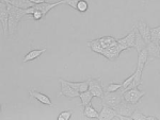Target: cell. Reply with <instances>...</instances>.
<instances>
[{
  "label": "cell",
  "instance_id": "7a4b0ae2",
  "mask_svg": "<svg viewBox=\"0 0 160 120\" xmlns=\"http://www.w3.org/2000/svg\"><path fill=\"white\" fill-rule=\"evenodd\" d=\"M146 95L145 91H142L138 88V86L136 87H132L130 89H127V90H123V98L124 100L128 103L131 104H137L142 97H144Z\"/></svg>",
  "mask_w": 160,
  "mask_h": 120
},
{
  "label": "cell",
  "instance_id": "603a6c76",
  "mask_svg": "<svg viewBox=\"0 0 160 120\" xmlns=\"http://www.w3.org/2000/svg\"><path fill=\"white\" fill-rule=\"evenodd\" d=\"M88 46H89V47L91 48V49L94 51V52H96V53H98V54L102 55V52H104V48L102 47L100 43L97 39L90 40V42H88Z\"/></svg>",
  "mask_w": 160,
  "mask_h": 120
},
{
  "label": "cell",
  "instance_id": "5bb4252c",
  "mask_svg": "<svg viewBox=\"0 0 160 120\" xmlns=\"http://www.w3.org/2000/svg\"><path fill=\"white\" fill-rule=\"evenodd\" d=\"M146 49L148 52V58L153 60V58H160V45L158 43L151 42L146 45Z\"/></svg>",
  "mask_w": 160,
  "mask_h": 120
},
{
  "label": "cell",
  "instance_id": "cb8c5ba5",
  "mask_svg": "<svg viewBox=\"0 0 160 120\" xmlns=\"http://www.w3.org/2000/svg\"><path fill=\"white\" fill-rule=\"evenodd\" d=\"M131 119H135V120H157L156 117L154 116H145L139 111L133 112V114L131 115Z\"/></svg>",
  "mask_w": 160,
  "mask_h": 120
},
{
  "label": "cell",
  "instance_id": "4fadbf2b",
  "mask_svg": "<svg viewBox=\"0 0 160 120\" xmlns=\"http://www.w3.org/2000/svg\"><path fill=\"white\" fill-rule=\"evenodd\" d=\"M118 116V113L114 108H110L108 105H102V112L99 114V120H111Z\"/></svg>",
  "mask_w": 160,
  "mask_h": 120
},
{
  "label": "cell",
  "instance_id": "52a82bcc",
  "mask_svg": "<svg viewBox=\"0 0 160 120\" xmlns=\"http://www.w3.org/2000/svg\"><path fill=\"white\" fill-rule=\"evenodd\" d=\"M114 109L117 111V113L118 115H122V116L125 117H130L131 118V115L136 111V104L128 103L125 100H123Z\"/></svg>",
  "mask_w": 160,
  "mask_h": 120
},
{
  "label": "cell",
  "instance_id": "836d02e7",
  "mask_svg": "<svg viewBox=\"0 0 160 120\" xmlns=\"http://www.w3.org/2000/svg\"><path fill=\"white\" fill-rule=\"evenodd\" d=\"M148 1H152V0H143V4H146Z\"/></svg>",
  "mask_w": 160,
  "mask_h": 120
},
{
  "label": "cell",
  "instance_id": "1f68e13d",
  "mask_svg": "<svg viewBox=\"0 0 160 120\" xmlns=\"http://www.w3.org/2000/svg\"><path fill=\"white\" fill-rule=\"evenodd\" d=\"M32 18L34 19V20H41V19H43L44 18V16H43V14H42V12L41 11H35L34 13L32 14Z\"/></svg>",
  "mask_w": 160,
  "mask_h": 120
},
{
  "label": "cell",
  "instance_id": "7c38bea8",
  "mask_svg": "<svg viewBox=\"0 0 160 120\" xmlns=\"http://www.w3.org/2000/svg\"><path fill=\"white\" fill-rule=\"evenodd\" d=\"M63 4V0H60V1H56V2H43V3H40V4H35L34 7L38 10V11H41L43 14V16L45 17L47 15V13L52 10L53 7H58V6H61Z\"/></svg>",
  "mask_w": 160,
  "mask_h": 120
},
{
  "label": "cell",
  "instance_id": "7402d4cb",
  "mask_svg": "<svg viewBox=\"0 0 160 120\" xmlns=\"http://www.w3.org/2000/svg\"><path fill=\"white\" fill-rule=\"evenodd\" d=\"M93 97H94V96L92 95V93H91L90 90L83 91V93H80L79 98H80V100H81L82 106H86V105H88V104L91 103Z\"/></svg>",
  "mask_w": 160,
  "mask_h": 120
},
{
  "label": "cell",
  "instance_id": "277c9868",
  "mask_svg": "<svg viewBox=\"0 0 160 120\" xmlns=\"http://www.w3.org/2000/svg\"><path fill=\"white\" fill-rule=\"evenodd\" d=\"M89 90L92 93V95L96 98L102 99V97L104 96L105 91L102 88V79H92L89 78Z\"/></svg>",
  "mask_w": 160,
  "mask_h": 120
},
{
  "label": "cell",
  "instance_id": "d6986e66",
  "mask_svg": "<svg viewBox=\"0 0 160 120\" xmlns=\"http://www.w3.org/2000/svg\"><path fill=\"white\" fill-rule=\"evenodd\" d=\"M10 3H12L13 6H15L17 7H20V9H22V10H27V9H29V7H32L35 6L30 0H15V1H13V2H10Z\"/></svg>",
  "mask_w": 160,
  "mask_h": 120
},
{
  "label": "cell",
  "instance_id": "484cf974",
  "mask_svg": "<svg viewBox=\"0 0 160 120\" xmlns=\"http://www.w3.org/2000/svg\"><path fill=\"white\" fill-rule=\"evenodd\" d=\"M151 38L152 42L154 43H160V25L158 27H154L151 29Z\"/></svg>",
  "mask_w": 160,
  "mask_h": 120
},
{
  "label": "cell",
  "instance_id": "d4e9b609",
  "mask_svg": "<svg viewBox=\"0 0 160 120\" xmlns=\"http://www.w3.org/2000/svg\"><path fill=\"white\" fill-rule=\"evenodd\" d=\"M18 22H19L18 20H16L14 17L10 16V18H9V35L10 36L14 35V33L16 32Z\"/></svg>",
  "mask_w": 160,
  "mask_h": 120
},
{
  "label": "cell",
  "instance_id": "9a60e30c",
  "mask_svg": "<svg viewBox=\"0 0 160 120\" xmlns=\"http://www.w3.org/2000/svg\"><path fill=\"white\" fill-rule=\"evenodd\" d=\"M46 50H47L46 48H43V49H34L29 51L24 57V58H22V62L27 63V62H31V61H34L35 58H40L44 52H46Z\"/></svg>",
  "mask_w": 160,
  "mask_h": 120
},
{
  "label": "cell",
  "instance_id": "f1b7e54d",
  "mask_svg": "<svg viewBox=\"0 0 160 120\" xmlns=\"http://www.w3.org/2000/svg\"><path fill=\"white\" fill-rule=\"evenodd\" d=\"M122 88V84H118V83H110L109 85H108L107 89H106V91H108V93H113V91H118V89Z\"/></svg>",
  "mask_w": 160,
  "mask_h": 120
},
{
  "label": "cell",
  "instance_id": "ac0fdd59",
  "mask_svg": "<svg viewBox=\"0 0 160 120\" xmlns=\"http://www.w3.org/2000/svg\"><path fill=\"white\" fill-rule=\"evenodd\" d=\"M83 115L86 117H88V118H98L99 117V113L93 108L91 104H88V105L84 106Z\"/></svg>",
  "mask_w": 160,
  "mask_h": 120
},
{
  "label": "cell",
  "instance_id": "e0dca14e",
  "mask_svg": "<svg viewBox=\"0 0 160 120\" xmlns=\"http://www.w3.org/2000/svg\"><path fill=\"white\" fill-rule=\"evenodd\" d=\"M66 82L74 89L79 91V93H83V91L89 90V79L87 81H83V82H69V81H66Z\"/></svg>",
  "mask_w": 160,
  "mask_h": 120
},
{
  "label": "cell",
  "instance_id": "6da1fadb",
  "mask_svg": "<svg viewBox=\"0 0 160 120\" xmlns=\"http://www.w3.org/2000/svg\"><path fill=\"white\" fill-rule=\"evenodd\" d=\"M124 100L123 98V91L118 93V91H113V93H105L104 96L102 97V105H108L112 108H115L118 104Z\"/></svg>",
  "mask_w": 160,
  "mask_h": 120
},
{
  "label": "cell",
  "instance_id": "30bf717a",
  "mask_svg": "<svg viewBox=\"0 0 160 120\" xmlns=\"http://www.w3.org/2000/svg\"><path fill=\"white\" fill-rule=\"evenodd\" d=\"M29 96H30L31 100H32V99H35V100H38V102H41V103H43V104H45V105L51 106V108L53 106V104H52V102H51L49 97L46 96L45 94L38 93V91L35 90L34 88H32L29 90Z\"/></svg>",
  "mask_w": 160,
  "mask_h": 120
},
{
  "label": "cell",
  "instance_id": "8992f818",
  "mask_svg": "<svg viewBox=\"0 0 160 120\" xmlns=\"http://www.w3.org/2000/svg\"><path fill=\"white\" fill-rule=\"evenodd\" d=\"M59 82L61 83V93L59 96H65L68 98H78L80 93L74 89L69 84L66 82V80H63L62 78L59 79Z\"/></svg>",
  "mask_w": 160,
  "mask_h": 120
},
{
  "label": "cell",
  "instance_id": "2e32d148",
  "mask_svg": "<svg viewBox=\"0 0 160 120\" xmlns=\"http://www.w3.org/2000/svg\"><path fill=\"white\" fill-rule=\"evenodd\" d=\"M148 49L144 48V49H142L138 52V66L137 67L143 70L146 63H148Z\"/></svg>",
  "mask_w": 160,
  "mask_h": 120
},
{
  "label": "cell",
  "instance_id": "e575fe53",
  "mask_svg": "<svg viewBox=\"0 0 160 120\" xmlns=\"http://www.w3.org/2000/svg\"><path fill=\"white\" fill-rule=\"evenodd\" d=\"M10 2H13V1H15V0H9Z\"/></svg>",
  "mask_w": 160,
  "mask_h": 120
},
{
  "label": "cell",
  "instance_id": "5b68a950",
  "mask_svg": "<svg viewBox=\"0 0 160 120\" xmlns=\"http://www.w3.org/2000/svg\"><path fill=\"white\" fill-rule=\"evenodd\" d=\"M9 18L10 14L8 12L7 3L4 0H1L0 2V21H1V28L4 35L9 34Z\"/></svg>",
  "mask_w": 160,
  "mask_h": 120
},
{
  "label": "cell",
  "instance_id": "4dcf8cb0",
  "mask_svg": "<svg viewBox=\"0 0 160 120\" xmlns=\"http://www.w3.org/2000/svg\"><path fill=\"white\" fill-rule=\"evenodd\" d=\"M79 0H63V4H68L73 9H77V4H78Z\"/></svg>",
  "mask_w": 160,
  "mask_h": 120
},
{
  "label": "cell",
  "instance_id": "4316f807",
  "mask_svg": "<svg viewBox=\"0 0 160 120\" xmlns=\"http://www.w3.org/2000/svg\"><path fill=\"white\" fill-rule=\"evenodd\" d=\"M89 9V4H88L87 0H79L78 4H77V11H79L80 13H84L88 11Z\"/></svg>",
  "mask_w": 160,
  "mask_h": 120
},
{
  "label": "cell",
  "instance_id": "ffe728a7",
  "mask_svg": "<svg viewBox=\"0 0 160 120\" xmlns=\"http://www.w3.org/2000/svg\"><path fill=\"white\" fill-rule=\"evenodd\" d=\"M136 28V27H135ZM146 43L144 42V39H143V37L141 36V34L139 33L138 31V29L136 28V44H135V48H136V50L138 51H140L142 49H144V48H146Z\"/></svg>",
  "mask_w": 160,
  "mask_h": 120
},
{
  "label": "cell",
  "instance_id": "3957f363",
  "mask_svg": "<svg viewBox=\"0 0 160 120\" xmlns=\"http://www.w3.org/2000/svg\"><path fill=\"white\" fill-rule=\"evenodd\" d=\"M118 44L120 46L121 51L127 50L129 48H135L136 44V28L133 27L132 30L123 38H118Z\"/></svg>",
  "mask_w": 160,
  "mask_h": 120
},
{
  "label": "cell",
  "instance_id": "9c48e42d",
  "mask_svg": "<svg viewBox=\"0 0 160 120\" xmlns=\"http://www.w3.org/2000/svg\"><path fill=\"white\" fill-rule=\"evenodd\" d=\"M4 1H6V3H7L8 12H9L10 16L14 17L16 20L20 21L22 17H24L25 15H27L26 10H22V9H20V7H17L13 6L12 3H10V2H9V0H4Z\"/></svg>",
  "mask_w": 160,
  "mask_h": 120
},
{
  "label": "cell",
  "instance_id": "ba28073f",
  "mask_svg": "<svg viewBox=\"0 0 160 120\" xmlns=\"http://www.w3.org/2000/svg\"><path fill=\"white\" fill-rule=\"evenodd\" d=\"M133 27H136L137 29H138L139 33L141 34V36L143 37L144 42L146 43V44H148V43L152 42V38H151V28L148 27V24H146L145 21H143V20H139L137 24L133 25Z\"/></svg>",
  "mask_w": 160,
  "mask_h": 120
},
{
  "label": "cell",
  "instance_id": "f546056e",
  "mask_svg": "<svg viewBox=\"0 0 160 120\" xmlns=\"http://www.w3.org/2000/svg\"><path fill=\"white\" fill-rule=\"evenodd\" d=\"M132 81H133V73H132L131 76H128V78L126 79V80L122 83V88H123V90H126V89L129 87L131 84H132Z\"/></svg>",
  "mask_w": 160,
  "mask_h": 120
},
{
  "label": "cell",
  "instance_id": "83f0119b",
  "mask_svg": "<svg viewBox=\"0 0 160 120\" xmlns=\"http://www.w3.org/2000/svg\"><path fill=\"white\" fill-rule=\"evenodd\" d=\"M73 115V111L72 109H66V111H63L61 112L60 115L58 116V119L59 120H69Z\"/></svg>",
  "mask_w": 160,
  "mask_h": 120
},
{
  "label": "cell",
  "instance_id": "d6a6232c",
  "mask_svg": "<svg viewBox=\"0 0 160 120\" xmlns=\"http://www.w3.org/2000/svg\"><path fill=\"white\" fill-rule=\"evenodd\" d=\"M31 2H33L34 4H40V3H43V2H46L45 0H30Z\"/></svg>",
  "mask_w": 160,
  "mask_h": 120
},
{
  "label": "cell",
  "instance_id": "44dd1931",
  "mask_svg": "<svg viewBox=\"0 0 160 120\" xmlns=\"http://www.w3.org/2000/svg\"><path fill=\"white\" fill-rule=\"evenodd\" d=\"M97 40L100 43V45H102V47L106 49V48L110 47L112 44H114L115 42H117V38L112 37V36H102L100 38H97Z\"/></svg>",
  "mask_w": 160,
  "mask_h": 120
},
{
  "label": "cell",
  "instance_id": "8fae6325",
  "mask_svg": "<svg viewBox=\"0 0 160 120\" xmlns=\"http://www.w3.org/2000/svg\"><path fill=\"white\" fill-rule=\"evenodd\" d=\"M122 52L120 49V46H118V39L117 42L114 43V44H112L110 46V47L106 48V49H104V52H102V55L108 58V60H115L118 55H120V53Z\"/></svg>",
  "mask_w": 160,
  "mask_h": 120
}]
</instances>
